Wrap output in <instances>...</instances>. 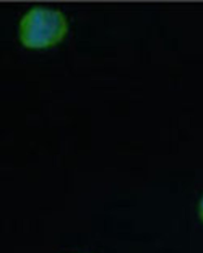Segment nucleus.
Instances as JSON below:
<instances>
[{"label":"nucleus","mask_w":203,"mask_h":253,"mask_svg":"<svg viewBox=\"0 0 203 253\" xmlns=\"http://www.w3.org/2000/svg\"><path fill=\"white\" fill-rule=\"evenodd\" d=\"M67 32V24L61 12L36 7L21 20L20 41L29 48H44L59 42Z\"/></svg>","instance_id":"1"},{"label":"nucleus","mask_w":203,"mask_h":253,"mask_svg":"<svg viewBox=\"0 0 203 253\" xmlns=\"http://www.w3.org/2000/svg\"><path fill=\"white\" fill-rule=\"evenodd\" d=\"M198 215L200 217V219L203 221V197L199 202V206H198Z\"/></svg>","instance_id":"2"}]
</instances>
